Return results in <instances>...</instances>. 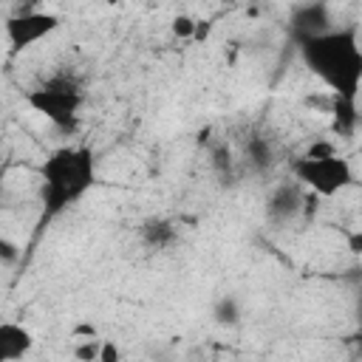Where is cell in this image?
Masks as SVG:
<instances>
[{"instance_id": "cell-1", "label": "cell", "mask_w": 362, "mask_h": 362, "mask_svg": "<svg viewBox=\"0 0 362 362\" xmlns=\"http://www.w3.org/2000/svg\"><path fill=\"white\" fill-rule=\"evenodd\" d=\"M305 68L339 99L356 102L362 90V48L354 28H331L300 40Z\"/></svg>"}, {"instance_id": "cell-2", "label": "cell", "mask_w": 362, "mask_h": 362, "mask_svg": "<svg viewBox=\"0 0 362 362\" xmlns=\"http://www.w3.org/2000/svg\"><path fill=\"white\" fill-rule=\"evenodd\" d=\"M42 178V226L62 215L68 206L85 198V192L96 184V158L85 144H65L48 153L40 167Z\"/></svg>"}, {"instance_id": "cell-3", "label": "cell", "mask_w": 362, "mask_h": 362, "mask_svg": "<svg viewBox=\"0 0 362 362\" xmlns=\"http://www.w3.org/2000/svg\"><path fill=\"white\" fill-rule=\"evenodd\" d=\"M291 173L317 198H334L337 192H342L354 184V167L339 153L337 156H322V158L303 153L300 158L291 161Z\"/></svg>"}, {"instance_id": "cell-4", "label": "cell", "mask_w": 362, "mask_h": 362, "mask_svg": "<svg viewBox=\"0 0 362 362\" xmlns=\"http://www.w3.org/2000/svg\"><path fill=\"white\" fill-rule=\"evenodd\" d=\"M25 102L40 116H45L51 124H57L62 130H71V127H76V116H79V107H82V90L74 79L54 76L45 85L28 90Z\"/></svg>"}, {"instance_id": "cell-5", "label": "cell", "mask_w": 362, "mask_h": 362, "mask_svg": "<svg viewBox=\"0 0 362 362\" xmlns=\"http://www.w3.org/2000/svg\"><path fill=\"white\" fill-rule=\"evenodd\" d=\"M59 28V17L51 11H23L6 20V37L11 51H25Z\"/></svg>"}, {"instance_id": "cell-6", "label": "cell", "mask_w": 362, "mask_h": 362, "mask_svg": "<svg viewBox=\"0 0 362 362\" xmlns=\"http://www.w3.org/2000/svg\"><path fill=\"white\" fill-rule=\"evenodd\" d=\"M303 184H280L272 189L269 201H266V212L272 221H291L300 209H303Z\"/></svg>"}, {"instance_id": "cell-7", "label": "cell", "mask_w": 362, "mask_h": 362, "mask_svg": "<svg viewBox=\"0 0 362 362\" xmlns=\"http://www.w3.org/2000/svg\"><path fill=\"white\" fill-rule=\"evenodd\" d=\"M291 28L297 31V40H305V37H314V34H322V31H331V11L325 3H308V6H300L291 17Z\"/></svg>"}, {"instance_id": "cell-8", "label": "cell", "mask_w": 362, "mask_h": 362, "mask_svg": "<svg viewBox=\"0 0 362 362\" xmlns=\"http://www.w3.org/2000/svg\"><path fill=\"white\" fill-rule=\"evenodd\" d=\"M34 348V337L20 322H3L0 325V362H17Z\"/></svg>"}, {"instance_id": "cell-9", "label": "cell", "mask_w": 362, "mask_h": 362, "mask_svg": "<svg viewBox=\"0 0 362 362\" xmlns=\"http://www.w3.org/2000/svg\"><path fill=\"white\" fill-rule=\"evenodd\" d=\"M175 238H178V229L167 218H147L141 223V240L150 249H167L175 243Z\"/></svg>"}, {"instance_id": "cell-10", "label": "cell", "mask_w": 362, "mask_h": 362, "mask_svg": "<svg viewBox=\"0 0 362 362\" xmlns=\"http://www.w3.org/2000/svg\"><path fill=\"white\" fill-rule=\"evenodd\" d=\"M331 113H334V127H337V133H351V130H354V124H356V102H348V99L334 96Z\"/></svg>"}, {"instance_id": "cell-11", "label": "cell", "mask_w": 362, "mask_h": 362, "mask_svg": "<svg viewBox=\"0 0 362 362\" xmlns=\"http://www.w3.org/2000/svg\"><path fill=\"white\" fill-rule=\"evenodd\" d=\"M212 317H215V322L218 325H226V328H232V325H238L240 322V303L235 300V297H221L218 303H215V308H212Z\"/></svg>"}, {"instance_id": "cell-12", "label": "cell", "mask_w": 362, "mask_h": 362, "mask_svg": "<svg viewBox=\"0 0 362 362\" xmlns=\"http://www.w3.org/2000/svg\"><path fill=\"white\" fill-rule=\"evenodd\" d=\"M74 356L79 362H99V356H102V339H93V337L79 339L74 345Z\"/></svg>"}, {"instance_id": "cell-13", "label": "cell", "mask_w": 362, "mask_h": 362, "mask_svg": "<svg viewBox=\"0 0 362 362\" xmlns=\"http://www.w3.org/2000/svg\"><path fill=\"white\" fill-rule=\"evenodd\" d=\"M252 158V164H255V170H266L269 164H272V153H269V147H266V141H260V139H255L252 144H249V150H246Z\"/></svg>"}, {"instance_id": "cell-14", "label": "cell", "mask_w": 362, "mask_h": 362, "mask_svg": "<svg viewBox=\"0 0 362 362\" xmlns=\"http://www.w3.org/2000/svg\"><path fill=\"white\" fill-rule=\"evenodd\" d=\"M195 23L198 20H192V17H187V14H178L175 20H173V34L175 37H181V40H192L195 37Z\"/></svg>"}, {"instance_id": "cell-15", "label": "cell", "mask_w": 362, "mask_h": 362, "mask_svg": "<svg viewBox=\"0 0 362 362\" xmlns=\"http://www.w3.org/2000/svg\"><path fill=\"white\" fill-rule=\"evenodd\" d=\"M212 164H215V170L218 173H229L232 170V156H229V147H215L212 150Z\"/></svg>"}, {"instance_id": "cell-16", "label": "cell", "mask_w": 362, "mask_h": 362, "mask_svg": "<svg viewBox=\"0 0 362 362\" xmlns=\"http://www.w3.org/2000/svg\"><path fill=\"white\" fill-rule=\"evenodd\" d=\"M305 156H317V158H322V156H337V147H334V141L320 139V141H314V144L305 150Z\"/></svg>"}, {"instance_id": "cell-17", "label": "cell", "mask_w": 362, "mask_h": 362, "mask_svg": "<svg viewBox=\"0 0 362 362\" xmlns=\"http://www.w3.org/2000/svg\"><path fill=\"white\" fill-rule=\"evenodd\" d=\"M0 257H3V263H6V266H11V263L17 260V246H14L8 238H3V240H0Z\"/></svg>"}, {"instance_id": "cell-18", "label": "cell", "mask_w": 362, "mask_h": 362, "mask_svg": "<svg viewBox=\"0 0 362 362\" xmlns=\"http://www.w3.org/2000/svg\"><path fill=\"white\" fill-rule=\"evenodd\" d=\"M119 348L110 342V339H102V356H99V362H119Z\"/></svg>"}, {"instance_id": "cell-19", "label": "cell", "mask_w": 362, "mask_h": 362, "mask_svg": "<svg viewBox=\"0 0 362 362\" xmlns=\"http://www.w3.org/2000/svg\"><path fill=\"white\" fill-rule=\"evenodd\" d=\"M209 31H212V23L198 20V23H195V37H192V40H195V42H204V40L209 37Z\"/></svg>"}, {"instance_id": "cell-20", "label": "cell", "mask_w": 362, "mask_h": 362, "mask_svg": "<svg viewBox=\"0 0 362 362\" xmlns=\"http://www.w3.org/2000/svg\"><path fill=\"white\" fill-rule=\"evenodd\" d=\"M348 252L351 255H362V229L348 235Z\"/></svg>"}, {"instance_id": "cell-21", "label": "cell", "mask_w": 362, "mask_h": 362, "mask_svg": "<svg viewBox=\"0 0 362 362\" xmlns=\"http://www.w3.org/2000/svg\"><path fill=\"white\" fill-rule=\"evenodd\" d=\"M107 3H110V6H116V3H122V0H107Z\"/></svg>"}]
</instances>
